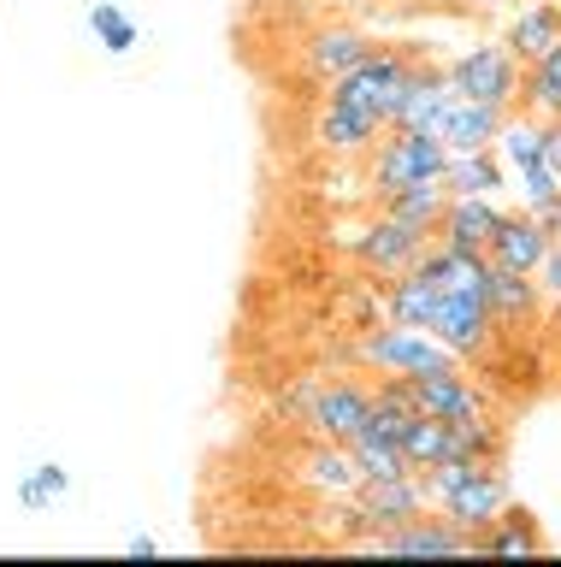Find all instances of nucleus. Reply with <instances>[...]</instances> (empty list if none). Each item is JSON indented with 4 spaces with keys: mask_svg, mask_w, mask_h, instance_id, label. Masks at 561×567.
<instances>
[{
    "mask_svg": "<svg viewBox=\"0 0 561 567\" xmlns=\"http://www.w3.org/2000/svg\"><path fill=\"white\" fill-rule=\"evenodd\" d=\"M373 48H378V42H373L361 24H325V30L308 35L302 53H308V71H313V78H320V83H337L343 71H355Z\"/></svg>",
    "mask_w": 561,
    "mask_h": 567,
    "instance_id": "dca6fc26",
    "label": "nucleus"
},
{
    "mask_svg": "<svg viewBox=\"0 0 561 567\" xmlns=\"http://www.w3.org/2000/svg\"><path fill=\"white\" fill-rule=\"evenodd\" d=\"M414 408L432 420H472V414H490V396L479 379H467V361H449L414 379Z\"/></svg>",
    "mask_w": 561,
    "mask_h": 567,
    "instance_id": "9d476101",
    "label": "nucleus"
},
{
    "mask_svg": "<svg viewBox=\"0 0 561 567\" xmlns=\"http://www.w3.org/2000/svg\"><path fill=\"white\" fill-rule=\"evenodd\" d=\"M515 106L532 118H561V42L543 60L520 65V101Z\"/></svg>",
    "mask_w": 561,
    "mask_h": 567,
    "instance_id": "4be33fe9",
    "label": "nucleus"
},
{
    "mask_svg": "<svg viewBox=\"0 0 561 567\" xmlns=\"http://www.w3.org/2000/svg\"><path fill=\"white\" fill-rule=\"evenodd\" d=\"M550 248H555V237L538 225V213L532 207H515V213H502V225H497V237H490L485 260L490 266H515V272H538Z\"/></svg>",
    "mask_w": 561,
    "mask_h": 567,
    "instance_id": "4468645a",
    "label": "nucleus"
},
{
    "mask_svg": "<svg viewBox=\"0 0 561 567\" xmlns=\"http://www.w3.org/2000/svg\"><path fill=\"white\" fill-rule=\"evenodd\" d=\"M437 313V284L426 272H402L391 278V290H384V319H396V326H432Z\"/></svg>",
    "mask_w": 561,
    "mask_h": 567,
    "instance_id": "5701e85b",
    "label": "nucleus"
},
{
    "mask_svg": "<svg viewBox=\"0 0 561 567\" xmlns=\"http://www.w3.org/2000/svg\"><path fill=\"white\" fill-rule=\"evenodd\" d=\"M444 172H449V142L437 131H384L366 154V189L378 202L414 184H437Z\"/></svg>",
    "mask_w": 561,
    "mask_h": 567,
    "instance_id": "f03ea898",
    "label": "nucleus"
},
{
    "mask_svg": "<svg viewBox=\"0 0 561 567\" xmlns=\"http://www.w3.org/2000/svg\"><path fill=\"white\" fill-rule=\"evenodd\" d=\"M90 30L101 35V48H107V53H131V48H136V24L113 7V0L90 7Z\"/></svg>",
    "mask_w": 561,
    "mask_h": 567,
    "instance_id": "cd10ccee",
    "label": "nucleus"
},
{
    "mask_svg": "<svg viewBox=\"0 0 561 567\" xmlns=\"http://www.w3.org/2000/svg\"><path fill=\"white\" fill-rule=\"evenodd\" d=\"M502 118H508V106H490V101H467V95H455V101H449V113H444V124H437V136L449 142V154L497 148Z\"/></svg>",
    "mask_w": 561,
    "mask_h": 567,
    "instance_id": "a211bd4d",
    "label": "nucleus"
},
{
    "mask_svg": "<svg viewBox=\"0 0 561 567\" xmlns=\"http://www.w3.org/2000/svg\"><path fill=\"white\" fill-rule=\"evenodd\" d=\"M472 556H543V526L532 508L508 503L497 520H490L479 538H472Z\"/></svg>",
    "mask_w": 561,
    "mask_h": 567,
    "instance_id": "aec40b11",
    "label": "nucleus"
},
{
    "mask_svg": "<svg viewBox=\"0 0 561 567\" xmlns=\"http://www.w3.org/2000/svg\"><path fill=\"white\" fill-rule=\"evenodd\" d=\"M366 420H373V390H366L361 379H325V384H313V396H308V425H313L320 437L349 443Z\"/></svg>",
    "mask_w": 561,
    "mask_h": 567,
    "instance_id": "9b49d317",
    "label": "nucleus"
},
{
    "mask_svg": "<svg viewBox=\"0 0 561 567\" xmlns=\"http://www.w3.org/2000/svg\"><path fill=\"white\" fill-rule=\"evenodd\" d=\"M65 491H72V473H65L60 461H42V467H30L19 478V503L24 508H48V503H60Z\"/></svg>",
    "mask_w": 561,
    "mask_h": 567,
    "instance_id": "bb28decb",
    "label": "nucleus"
},
{
    "mask_svg": "<svg viewBox=\"0 0 561 567\" xmlns=\"http://www.w3.org/2000/svg\"><path fill=\"white\" fill-rule=\"evenodd\" d=\"M302 473H308V485L313 491H325V496H355V485H361V467H355V455H349V443H320L308 461H302Z\"/></svg>",
    "mask_w": 561,
    "mask_h": 567,
    "instance_id": "b1692460",
    "label": "nucleus"
},
{
    "mask_svg": "<svg viewBox=\"0 0 561 567\" xmlns=\"http://www.w3.org/2000/svg\"><path fill=\"white\" fill-rule=\"evenodd\" d=\"M543 159H550V172L561 177V118H543Z\"/></svg>",
    "mask_w": 561,
    "mask_h": 567,
    "instance_id": "c756f323",
    "label": "nucleus"
},
{
    "mask_svg": "<svg viewBox=\"0 0 561 567\" xmlns=\"http://www.w3.org/2000/svg\"><path fill=\"white\" fill-rule=\"evenodd\" d=\"M449 101H455V89H449V65L444 60H432V53H419V60L402 71V83H396V95H391V131H437L449 113Z\"/></svg>",
    "mask_w": 561,
    "mask_h": 567,
    "instance_id": "423d86ee",
    "label": "nucleus"
},
{
    "mask_svg": "<svg viewBox=\"0 0 561 567\" xmlns=\"http://www.w3.org/2000/svg\"><path fill=\"white\" fill-rule=\"evenodd\" d=\"M391 131L378 113H366V106L355 101H337V95H325L320 106V124H313V136H320V148L325 154H373V142Z\"/></svg>",
    "mask_w": 561,
    "mask_h": 567,
    "instance_id": "ddd939ff",
    "label": "nucleus"
},
{
    "mask_svg": "<svg viewBox=\"0 0 561 567\" xmlns=\"http://www.w3.org/2000/svg\"><path fill=\"white\" fill-rule=\"evenodd\" d=\"M355 549H366V556H472V532L426 508L402 526L366 532V538H355Z\"/></svg>",
    "mask_w": 561,
    "mask_h": 567,
    "instance_id": "0eeeda50",
    "label": "nucleus"
},
{
    "mask_svg": "<svg viewBox=\"0 0 561 567\" xmlns=\"http://www.w3.org/2000/svg\"><path fill=\"white\" fill-rule=\"evenodd\" d=\"M355 520L366 532H384V526H402V520H414V514H426V478L419 473H396V478H361L355 485ZM361 532V538H366Z\"/></svg>",
    "mask_w": 561,
    "mask_h": 567,
    "instance_id": "1a4fd4ad",
    "label": "nucleus"
},
{
    "mask_svg": "<svg viewBox=\"0 0 561 567\" xmlns=\"http://www.w3.org/2000/svg\"><path fill=\"white\" fill-rule=\"evenodd\" d=\"M538 290H543V308L561 313V237H555L550 255H543V266H538Z\"/></svg>",
    "mask_w": 561,
    "mask_h": 567,
    "instance_id": "c85d7f7f",
    "label": "nucleus"
},
{
    "mask_svg": "<svg viewBox=\"0 0 561 567\" xmlns=\"http://www.w3.org/2000/svg\"><path fill=\"white\" fill-rule=\"evenodd\" d=\"M419 478H426V503L444 514V520L467 526L472 538L508 508L502 461H437V467H426Z\"/></svg>",
    "mask_w": 561,
    "mask_h": 567,
    "instance_id": "f257e3e1",
    "label": "nucleus"
},
{
    "mask_svg": "<svg viewBox=\"0 0 561 567\" xmlns=\"http://www.w3.org/2000/svg\"><path fill=\"white\" fill-rule=\"evenodd\" d=\"M444 65H449V89H455V95L490 101V106H508V113H515V101H520V60L502 42H472V48H461Z\"/></svg>",
    "mask_w": 561,
    "mask_h": 567,
    "instance_id": "20e7f679",
    "label": "nucleus"
},
{
    "mask_svg": "<svg viewBox=\"0 0 561 567\" xmlns=\"http://www.w3.org/2000/svg\"><path fill=\"white\" fill-rule=\"evenodd\" d=\"M555 42H561V0H526V7L508 18V35H502V48L515 53L520 65L543 60Z\"/></svg>",
    "mask_w": 561,
    "mask_h": 567,
    "instance_id": "6ab92c4d",
    "label": "nucleus"
},
{
    "mask_svg": "<svg viewBox=\"0 0 561 567\" xmlns=\"http://www.w3.org/2000/svg\"><path fill=\"white\" fill-rule=\"evenodd\" d=\"M485 301H490V313H497V326H538V313H543V290H538V272H515V266H490V278H485Z\"/></svg>",
    "mask_w": 561,
    "mask_h": 567,
    "instance_id": "f3484780",
    "label": "nucleus"
},
{
    "mask_svg": "<svg viewBox=\"0 0 561 567\" xmlns=\"http://www.w3.org/2000/svg\"><path fill=\"white\" fill-rule=\"evenodd\" d=\"M437 343H444L455 361H479V354L497 343V313H490L485 290H437V313L426 326Z\"/></svg>",
    "mask_w": 561,
    "mask_h": 567,
    "instance_id": "39448f33",
    "label": "nucleus"
},
{
    "mask_svg": "<svg viewBox=\"0 0 561 567\" xmlns=\"http://www.w3.org/2000/svg\"><path fill=\"white\" fill-rule=\"evenodd\" d=\"M349 361L373 367L378 379H384V372H396V379H419V372H432V367H449L455 354L437 343L426 326H396V319H384L378 331H361L355 343H349Z\"/></svg>",
    "mask_w": 561,
    "mask_h": 567,
    "instance_id": "7ed1b4c3",
    "label": "nucleus"
},
{
    "mask_svg": "<svg viewBox=\"0 0 561 567\" xmlns=\"http://www.w3.org/2000/svg\"><path fill=\"white\" fill-rule=\"evenodd\" d=\"M419 60V48H408V42H396V48H373L366 60L355 65V71H343L337 83H325V95H337V101H355V106H366V113H391V95H396V83H402V71H408ZM391 124V118H384Z\"/></svg>",
    "mask_w": 561,
    "mask_h": 567,
    "instance_id": "6e6552de",
    "label": "nucleus"
},
{
    "mask_svg": "<svg viewBox=\"0 0 561 567\" xmlns=\"http://www.w3.org/2000/svg\"><path fill=\"white\" fill-rule=\"evenodd\" d=\"M508 184V159L497 148H472V154H449L444 189L449 195H497Z\"/></svg>",
    "mask_w": 561,
    "mask_h": 567,
    "instance_id": "412c9836",
    "label": "nucleus"
},
{
    "mask_svg": "<svg viewBox=\"0 0 561 567\" xmlns=\"http://www.w3.org/2000/svg\"><path fill=\"white\" fill-rule=\"evenodd\" d=\"M426 243H432V230L402 225V219H391V213H378V219L361 230L355 260L366 266V272H378V278H402L419 255H426Z\"/></svg>",
    "mask_w": 561,
    "mask_h": 567,
    "instance_id": "f8f14e48",
    "label": "nucleus"
},
{
    "mask_svg": "<svg viewBox=\"0 0 561 567\" xmlns=\"http://www.w3.org/2000/svg\"><path fill=\"white\" fill-rule=\"evenodd\" d=\"M444 207H449V189H444V177H437V184L396 189V195H384V202H378V213H391V219H402V225H419V230H432V237H437V219H444Z\"/></svg>",
    "mask_w": 561,
    "mask_h": 567,
    "instance_id": "a878e982",
    "label": "nucleus"
},
{
    "mask_svg": "<svg viewBox=\"0 0 561 567\" xmlns=\"http://www.w3.org/2000/svg\"><path fill=\"white\" fill-rule=\"evenodd\" d=\"M419 7H432V0H419Z\"/></svg>",
    "mask_w": 561,
    "mask_h": 567,
    "instance_id": "2f4dec72",
    "label": "nucleus"
},
{
    "mask_svg": "<svg viewBox=\"0 0 561 567\" xmlns=\"http://www.w3.org/2000/svg\"><path fill=\"white\" fill-rule=\"evenodd\" d=\"M125 556H131V561H154V556H160V544H154L148 532H136V538L125 544Z\"/></svg>",
    "mask_w": 561,
    "mask_h": 567,
    "instance_id": "7c9ffc66",
    "label": "nucleus"
},
{
    "mask_svg": "<svg viewBox=\"0 0 561 567\" xmlns=\"http://www.w3.org/2000/svg\"><path fill=\"white\" fill-rule=\"evenodd\" d=\"M502 455H508V432L497 414L449 420V461H502Z\"/></svg>",
    "mask_w": 561,
    "mask_h": 567,
    "instance_id": "393cba45",
    "label": "nucleus"
},
{
    "mask_svg": "<svg viewBox=\"0 0 561 567\" xmlns=\"http://www.w3.org/2000/svg\"><path fill=\"white\" fill-rule=\"evenodd\" d=\"M497 225H502V207L490 195H449L444 219H437V243L461 248V255H485Z\"/></svg>",
    "mask_w": 561,
    "mask_h": 567,
    "instance_id": "2eb2a0df",
    "label": "nucleus"
}]
</instances>
